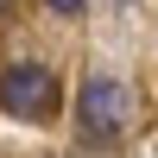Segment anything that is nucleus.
Wrapping results in <instances>:
<instances>
[{
  "label": "nucleus",
  "instance_id": "obj_1",
  "mask_svg": "<svg viewBox=\"0 0 158 158\" xmlns=\"http://www.w3.org/2000/svg\"><path fill=\"white\" fill-rule=\"evenodd\" d=\"M0 108L13 120H44L57 108V76L44 63H6L0 70Z\"/></svg>",
  "mask_w": 158,
  "mask_h": 158
},
{
  "label": "nucleus",
  "instance_id": "obj_2",
  "mask_svg": "<svg viewBox=\"0 0 158 158\" xmlns=\"http://www.w3.org/2000/svg\"><path fill=\"white\" fill-rule=\"evenodd\" d=\"M76 120H82L89 139L120 133V120H127V89L114 82V76H89V82H82V101H76Z\"/></svg>",
  "mask_w": 158,
  "mask_h": 158
},
{
  "label": "nucleus",
  "instance_id": "obj_3",
  "mask_svg": "<svg viewBox=\"0 0 158 158\" xmlns=\"http://www.w3.org/2000/svg\"><path fill=\"white\" fill-rule=\"evenodd\" d=\"M51 6H57V13H82L89 0H51Z\"/></svg>",
  "mask_w": 158,
  "mask_h": 158
}]
</instances>
